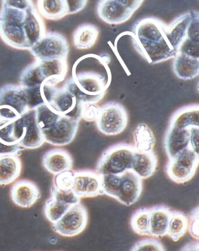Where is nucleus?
I'll return each instance as SVG.
<instances>
[{
    "label": "nucleus",
    "instance_id": "obj_8",
    "mask_svg": "<svg viewBox=\"0 0 199 251\" xmlns=\"http://www.w3.org/2000/svg\"><path fill=\"white\" fill-rule=\"evenodd\" d=\"M87 221V211L82 204L79 203L71 206L65 214L53 224V229L61 236L72 237L82 233Z\"/></svg>",
    "mask_w": 199,
    "mask_h": 251
},
{
    "label": "nucleus",
    "instance_id": "obj_10",
    "mask_svg": "<svg viewBox=\"0 0 199 251\" xmlns=\"http://www.w3.org/2000/svg\"><path fill=\"white\" fill-rule=\"evenodd\" d=\"M80 121L60 117L58 121L50 129L42 131L45 142L54 146H65L73 142Z\"/></svg>",
    "mask_w": 199,
    "mask_h": 251
},
{
    "label": "nucleus",
    "instance_id": "obj_43",
    "mask_svg": "<svg viewBox=\"0 0 199 251\" xmlns=\"http://www.w3.org/2000/svg\"><path fill=\"white\" fill-rule=\"evenodd\" d=\"M101 107L97 103L83 104L81 117L86 122H96Z\"/></svg>",
    "mask_w": 199,
    "mask_h": 251
},
{
    "label": "nucleus",
    "instance_id": "obj_45",
    "mask_svg": "<svg viewBox=\"0 0 199 251\" xmlns=\"http://www.w3.org/2000/svg\"><path fill=\"white\" fill-rule=\"evenodd\" d=\"M132 251H165L162 244L154 240H145L138 243Z\"/></svg>",
    "mask_w": 199,
    "mask_h": 251
},
{
    "label": "nucleus",
    "instance_id": "obj_34",
    "mask_svg": "<svg viewBox=\"0 0 199 251\" xmlns=\"http://www.w3.org/2000/svg\"><path fill=\"white\" fill-rule=\"evenodd\" d=\"M62 87L64 89H66L68 92H69L71 94L73 95L74 98L81 104L97 103L104 98V95H105L101 94L93 96V95L87 94L82 89L79 88L78 85L75 83V81H73L72 77L68 78L65 81Z\"/></svg>",
    "mask_w": 199,
    "mask_h": 251
},
{
    "label": "nucleus",
    "instance_id": "obj_35",
    "mask_svg": "<svg viewBox=\"0 0 199 251\" xmlns=\"http://www.w3.org/2000/svg\"><path fill=\"white\" fill-rule=\"evenodd\" d=\"M131 226L135 233L141 236H150L149 209L136 211L131 220Z\"/></svg>",
    "mask_w": 199,
    "mask_h": 251
},
{
    "label": "nucleus",
    "instance_id": "obj_13",
    "mask_svg": "<svg viewBox=\"0 0 199 251\" xmlns=\"http://www.w3.org/2000/svg\"><path fill=\"white\" fill-rule=\"evenodd\" d=\"M142 190V180L132 171L121 175V185L116 200L123 205H133L138 201Z\"/></svg>",
    "mask_w": 199,
    "mask_h": 251
},
{
    "label": "nucleus",
    "instance_id": "obj_40",
    "mask_svg": "<svg viewBox=\"0 0 199 251\" xmlns=\"http://www.w3.org/2000/svg\"><path fill=\"white\" fill-rule=\"evenodd\" d=\"M75 172L68 170L57 174L53 178L52 187L61 190L73 189L74 184Z\"/></svg>",
    "mask_w": 199,
    "mask_h": 251
},
{
    "label": "nucleus",
    "instance_id": "obj_50",
    "mask_svg": "<svg viewBox=\"0 0 199 251\" xmlns=\"http://www.w3.org/2000/svg\"><path fill=\"white\" fill-rule=\"evenodd\" d=\"M180 251H199V242H192L184 246Z\"/></svg>",
    "mask_w": 199,
    "mask_h": 251
},
{
    "label": "nucleus",
    "instance_id": "obj_39",
    "mask_svg": "<svg viewBox=\"0 0 199 251\" xmlns=\"http://www.w3.org/2000/svg\"><path fill=\"white\" fill-rule=\"evenodd\" d=\"M51 194H52V198L56 201H60L61 203L66 204L70 206L80 203V198L77 196L73 189L61 190V189H57L52 187Z\"/></svg>",
    "mask_w": 199,
    "mask_h": 251
},
{
    "label": "nucleus",
    "instance_id": "obj_3",
    "mask_svg": "<svg viewBox=\"0 0 199 251\" xmlns=\"http://www.w3.org/2000/svg\"><path fill=\"white\" fill-rule=\"evenodd\" d=\"M13 136L23 149H36L43 145L45 140L36 120L35 109L28 110L13 123Z\"/></svg>",
    "mask_w": 199,
    "mask_h": 251
},
{
    "label": "nucleus",
    "instance_id": "obj_21",
    "mask_svg": "<svg viewBox=\"0 0 199 251\" xmlns=\"http://www.w3.org/2000/svg\"><path fill=\"white\" fill-rule=\"evenodd\" d=\"M157 167V157L153 151H135L132 160V171L140 178L147 179L153 176Z\"/></svg>",
    "mask_w": 199,
    "mask_h": 251
},
{
    "label": "nucleus",
    "instance_id": "obj_36",
    "mask_svg": "<svg viewBox=\"0 0 199 251\" xmlns=\"http://www.w3.org/2000/svg\"><path fill=\"white\" fill-rule=\"evenodd\" d=\"M70 207V205L61 203L51 197L45 202V216L52 224H56L65 214Z\"/></svg>",
    "mask_w": 199,
    "mask_h": 251
},
{
    "label": "nucleus",
    "instance_id": "obj_28",
    "mask_svg": "<svg viewBox=\"0 0 199 251\" xmlns=\"http://www.w3.org/2000/svg\"><path fill=\"white\" fill-rule=\"evenodd\" d=\"M39 61L41 73L46 80L58 84L65 79L67 74V61L64 59H52Z\"/></svg>",
    "mask_w": 199,
    "mask_h": 251
},
{
    "label": "nucleus",
    "instance_id": "obj_11",
    "mask_svg": "<svg viewBox=\"0 0 199 251\" xmlns=\"http://www.w3.org/2000/svg\"><path fill=\"white\" fill-rule=\"evenodd\" d=\"M48 105L61 117H68L77 121H80L82 119L83 104L80 103L63 87L58 88Z\"/></svg>",
    "mask_w": 199,
    "mask_h": 251
},
{
    "label": "nucleus",
    "instance_id": "obj_37",
    "mask_svg": "<svg viewBox=\"0 0 199 251\" xmlns=\"http://www.w3.org/2000/svg\"><path fill=\"white\" fill-rule=\"evenodd\" d=\"M26 17V11L2 6L0 9V24L23 26Z\"/></svg>",
    "mask_w": 199,
    "mask_h": 251
},
{
    "label": "nucleus",
    "instance_id": "obj_25",
    "mask_svg": "<svg viewBox=\"0 0 199 251\" xmlns=\"http://www.w3.org/2000/svg\"><path fill=\"white\" fill-rule=\"evenodd\" d=\"M149 233L154 237L167 235L171 211L164 206L153 207L149 209Z\"/></svg>",
    "mask_w": 199,
    "mask_h": 251
},
{
    "label": "nucleus",
    "instance_id": "obj_6",
    "mask_svg": "<svg viewBox=\"0 0 199 251\" xmlns=\"http://www.w3.org/2000/svg\"><path fill=\"white\" fill-rule=\"evenodd\" d=\"M99 131L107 136H115L125 130L128 125L126 109L119 102H111L101 106L96 121Z\"/></svg>",
    "mask_w": 199,
    "mask_h": 251
},
{
    "label": "nucleus",
    "instance_id": "obj_2",
    "mask_svg": "<svg viewBox=\"0 0 199 251\" xmlns=\"http://www.w3.org/2000/svg\"><path fill=\"white\" fill-rule=\"evenodd\" d=\"M135 151L134 148L130 144H118L111 147L103 153L96 172L100 176H121L131 171Z\"/></svg>",
    "mask_w": 199,
    "mask_h": 251
},
{
    "label": "nucleus",
    "instance_id": "obj_1",
    "mask_svg": "<svg viewBox=\"0 0 199 251\" xmlns=\"http://www.w3.org/2000/svg\"><path fill=\"white\" fill-rule=\"evenodd\" d=\"M108 62L104 55L89 54L82 56L73 65L72 78L87 94H105L112 79Z\"/></svg>",
    "mask_w": 199,
    "mask_h": 251
},
{
    "label": "nucleus",
    "instance_id": "obj_14",
    "mask_svg": "<svg viewBox=\"0 0 199 251\" xmlns=\"http://www.w3.org/2000/svg\"><path fill=\"white\" fill-rule=\"evenodd\" d=\"M165 24L159 19L146 17L136 23L133 26L132 35L136 38L146 41H164L166 39Z\"/></svg>",
    "mask_w": 199,
    "mask_h": 251
},
{
    "label": "nucleus",
    "instance_id": "obj_12",
    "mask_svg": "<svg viewBox=\"0 0 199 251\" xmlns=\"http://www.w3.org/2000/svg\"><path fill=\"white\" fill-rule=\"evenodd\" d=\"M73 191L80 199L104 195L101 176L91 171L75 172Z\"/></svg>",
    "mask_w": 199,
    "mask_h": 251
},
{
    "label": "nucleus",
    "instance_id": "obj_49",
    "mask_svg": "<svg viewBox=\"0 0 199 251\" xmlns=\"http://www.w3.org/2000/svg\"><path fill=\"white\" fill-rule=\"evenodd\" d=\"M189 148L199 153V127H193L189 129Z\"/></svg>",
    "mask_w": 199,
    "mask_h": 251
},
{
    "label": "nucleus",
    "instance_id": "obj_9",
    "mask_svg": "<svg viewBox=\"0 0 199 251\" xmlns=\"http://www.w3.org/2000/svg\"><path fill=\"white\" fill-rule=\"evenodd\" d=\"M132 39L136 50L152 65L174 58L177 54V50L172 48L167 40L153 42L139 39L133 35Z\"/></svg>",
    "mask_w": 199,
    "mask_h": 251
},
{
    "label": "nucleus",
    "instance_id": "obj_24",
    "mask_svg": "<svg viewBox=\"0 0 199 251\" xmlns=\"http://www.w3.org/2000/svg\"><path fill=\"white\" fill-rule=\"evenodd\" d=\"M0 37L5 44L20 50H30L22 26L0 24Z\"/></svg>",
    "mask_w": 199,
    "mask_h": 251
},
{
    "label": "nucleus",
    "instance_id": "obj_23",
    "mask_svg": "<svg viewBox=\"0 0 199 251\" xmlns=\"http://www.w3.org/2000/svg\"><path fill=\"white\" fill-rule=\"evenodd\" d=\"M169 126L181 129L199 127V105H187L176 111L172 116Z\"/></svg>",
    "mask_w": 199,
    "mask_h": 251
},
{
    "label": "nucleus",
    "instance_id": "obj_42",
    "mask_svg": "<svg viewBox=\"0 0 199 251\" xmlns=\"http://www.w3.org/2000/svg\"><path fill=\"white\" fill-rule=\"evenodd\" d=\"M192 21L188 26L186 39L192 42L199 43V13L197 10H191Z\"/></svg>",
    "mask_w": 199,
    "mask_h": 251
},
{
    "label": "nucleus",
    "instance_id": "obj_19",
    "mask_svg": "<svg viewBox=\"0 0 199 251\" xmlns=\"http://www.w3.org/2000/svg\"><path fill=\"white\" fill-rule=\"evenodd\" d=\"M73 158L65 150L56 148L46 152L42 160V165L48 172L53 175L71 170Z\"/></svg>",
    "mask_w": 199,
    "mask_h": 251
},
{
    "label": "nucleus",
    "instance_id": "obj_41",
    "mask_svg": "<svg viewBox=\"0 0 199 251\" xmlns=\"http://www.w3.org/2000/svg\"><path fill=\"white\" fill-rule=\"evenodd\" d=\"M26 93L27 102H28V109H35L40 105L45 104L43 97L41 95V85L32 89H25Z\"/></svg>",
    "mask_w": 199,
    "mask_h": 251
},
{
    "label": "nucleus",
    "instance_id": "obj_31",
    "mask_svg": "<svg viewBox=\"0 0 199 251\" xmlns=\"http://www.w3.org/2000/svg\"><path fill=\"white\" fill-rule=\"evenodd\" d=\"M45 81L41 73L39 61H35L28 65L21 72L19 85L24 89H32L42 85Z\"/></svg>",
    "mask_w": 199,
    "mask_h": 251
},
{
    "label": "nucleus",
    "instance_id": "obj_44",
    "mask_svg": "<svg viewBox=\"0 0 199 251\" xmlns=\"http://www.w3.org/2000/svg\"><path fill=\"white\" fill-rule=\"evenodd\" d=\"M177 52L199 59V43L192 42L189 40L185 39L181 46L179 47Z\"/></svg>",
    "mask_w": 199,
    "mask_h": 251
},
{
    "label": "nucleus",
    "instance_id": "obj_16",
    "mask_svg": "<svg viewBox=\"0 0 199 251\" xmlns=\"http://www.w3.org/2000/svg\"><path fill=\"white\" fill-rule=\"evenodd\" d=\"M0 106L15 110L20 116L28 109L25 89L19 85H6L0 89Z\"/></svg>",
    "mask_w": 199,
    "mask_h": 251
},
{
    "label": "nucleus",
    "instance_id": "obj_22",
    "mask_svg": "<svg viewBox=\"0 0 199 251\" xmlns=\"http://www.w3.org/2000/svg\"><path fill=\"white\" fill-rule=\"evenodd\" d=\"M173 69L175 75L182 80L197 78L199 75V59L177 52L173 58Z\"/></svg>",
    "mask_w": 199,
    "mask_h": 251
},
{
    "label": "nucleus",
    "instance_id": "obj_20",
    "mask_svg": "<svg viewBox=\"0 0 199 251\" xmlns=\"http://www.w3.org/2000/svg\"><path fill=\"white\" fill-rule=\"evenodd\" d=\"M166 152L169 159L189 148V129H181L169 126L164 141Z\"/></svg>",
    "mask_w": 199,
    "mask_h": 251
},
{
    "label": "nucleus",
    "instance_id": "obj_18",
    "mask_svg": "<svg viewBox=\"0 0 199 251\" xmlns=\"http://www.w3.org/2000/svg\"><path fill=\"white\" fill-rule=\"evenodd\" d=\"M22 26L30 48L46 33L43 19L37 12L34 5L27 10L26 17Z\"/></svg>",
    "mask_w": 199,
    "mask_h": 251
},
{
    "label": "nucleus",
    "instance_id": "obj_5",
    "mask_svg": "<svg viewBox=\"0 0 199 251\" xmlns=\"http://www.w3.org/2000/svg\"><path fill=\"white\" fill-rule=\"evenodd\" d=\"M142 2V0H102L98 2L97 14L107 24H124L129 21Z\"/></svg>",
    "mask_w": 199,
    "mask_h": 251
},
{
    "label": "nucleus",
    "instance_id": "obj_32",
    "mask_svg": "<svg viewBox=\"0 0 199 251\" xmlns=\"http://www.w3.org/2000/svg\"><path fill=\"white\" fill-rule=\"evenodd\" d=\"M188 229V217L182 212H171L167 235L173 241H177L184 236Z\"/></svg>",
    "mask_w": 199,
    "mask_h": 251
},
{
    "label": "nucleus",
    "instance_id": "obj_7",
    "mask_svg": "<svg viewBox=\"0 0 199 251\" xmlns=\"http://www.w3.org/2000/svg\"><path fill=\"white\" fill-rule=\"evenodd\" d=\"M199 161V154L188 148L173 158L169 159L166 172L174 182H187L196 175Z\"/></svg>",
    "mask_w": 199,
    "mask_h": 251
},
{
    "label": "nucleus",
    "instance_id": "obj_27",
    "mask_svg": "<svg viewBox=\"0 0 199 251\" xmlns=\"http://www.w3.org/2000/svg\"><path fill=\"white\" fill-rule=\"evenodd\" d=\"M99 33L98 28L93 24H82L73 33V45L79 50L90 49L95 45Z\"/></svg>",
    "mask_w": 199,
    "mask_h": 251
},
{
    "label": "nucleus",
    "instance_id": "obj_15",
    "mask_svg": "<svg viewBox=\"0 0 199 251\" xmlns=\"http://www.w3.org/2000/svg\"><path fill=\"white\" fill-rule=\"evenodd\" d=\"M10 196L13 203L21 208H30L41 197L39 188L32 181L21 180L12 185Z\"/></svg>",
    "mask_w": 199,
    "mask_h": 251
},
{
    "label": "nucleus",
    "instance_id": "obj_48",
    "mask_svg": "<svg viewBox=\"0 0 199 251\" xmlns=\"http://www.w3.org/2000/svg\"><path fill=\"white\" fill-rule=\"evenodd\" d=\"M67 5L68 14L79 13L86 6V0H65Z\"/></svg>",
    "mask_w": 199,
    "mask_h": 251
},
{
    "label": "nucleus",
    "instance_id": "obj_29",
    "mask_svg": "<svg viewBox=\"0 0 199 251\" xmlns=\"http://www.w3.org/2000/svg\"><path fill=\"white\" fill-rule=\"evenodd\" d=\"M133 148L137 152L153 151L156 144L154 133L149 126L144 123L138 124L133 131Z\"/></svg>",
    "mask_w": 199,
    "mask_h": 251
},
{
    "label": "nucleus",
    "instance_id": "obj_4",
    "mask_svg": "<svg viewBox=\"0 0 199 251\" xmlns=\"http://www.w3.org/2000/svg\"><path fill=\"white\" fill-rule=\"evenodd\" d=\"M36 61L52 59L67 60L69 45L67 40L61 33L49 31L44 34L35 45L30 48Z\"/></svg>",
    "mask_w": 199,
    "mask_h": 251
},
{
    "label": "nucleus",
    "instance_id": "obj_33",
    "mask_svg": "<svg viewBox=\"0 0 199 251\" xmlns=\"http://www.w3.org/2000/svg\"><path fill=\"white\" fill-rule=\"evenodd\" d=\"M35 113L36 120L41 131L52 128L61 117L46 104H43L36 108Z\"/></svg>",
    "mask_w": 199,
    "mask_h": 251
},
{
    "label": "nucleus",
    "instance_id": "obj_26",
    "mask_svg": "<svg viewBox=\"0 0 199 251\" xmlns=\"http://www.w3.org/2000/svg\"><path fill=\"white\" fill-rule=\"evenodd\" d=\"M22 163L17 155L0 156V185H8L18 178Z\"/></svg>",
    "mask_w": 199,
    "mask_h": 251
},
{
    "label": "nucleus",
    "instance_id": "obj_38",
    "mask_svg": "<svg viewBox=\"0 0 199 251\" xmlns=\"http://www.w3.org/2000/svg\"><path fill=\"white\" fill-rule=\"evenodd\" d=\"M101 176L103 193L116 199L121 185V176L106 175Z\"/></svg>",
    "mask_w": 199,
    "mask_h": 251
},
{
    "label": "nucleus",
    "instance_id": "obj_30",
    "mask_svg": "<svg viewBox=\"0 0 199 251\" xmlns=\"http://www.w3.org/2000/svg\"><path fill=\"white\" fill-rule=\"evenodd\" d=\"M37 10L40 15L52 21H57L68 15L65 0H38Z\"/></svg>",
    "mask_w": 199,
    "mask_h": 251
},
{
    "label": "nucleus",
    "instance_id": "obj_47",
    "mask_svg": "<svg viewBox=\"0 0 199 251\" xmlns=\"http://www.w3.org/2000/svg\"><path fill=\"white\" fill-rule=\"evenodd\" d=\"M33 5H34L33 2L30 0H3L2 1V6L14 8L23 11H27Z\"/></svg>",
    "mask_w": 199,
    "mask_h": 251
},
{
    "label": "nucleus",
    "instance_id": "obj_17",
    "mask_svg": "<svg viewBox=\"0 0 199 251\" xmlns=\"http://www.w3.org/2000/svg\"><path fill=\"white\" fill-rule=\"evenodd\" d=\"M192 12L188 11L178 16L165 29L166 39L174 50H178L183 41L186 39L188 26L192 21Z\"/></svg>",
    "mask_w": 199,
    "mask_h": 251
},
{
    "label": "nucleus",
    "instance_id": "obj_46",
    "mask_svg": "<svg viewBox=\"0 0 199 251\" xmlns=\"http://www.w3.org/2000/svg\"><path fill=\"white\" fill-rule=\"evenodd\" d=\"M199 207H196L191 214L190 221H188V229L193 238L199 240Z\"/></svg>",
    "mask_w": 199,
    "mask_h": 251
}]
</instances>
